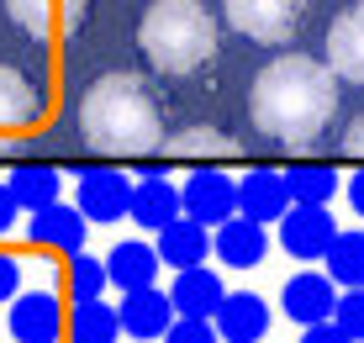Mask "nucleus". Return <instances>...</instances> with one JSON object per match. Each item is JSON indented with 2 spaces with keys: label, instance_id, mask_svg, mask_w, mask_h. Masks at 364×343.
<instances>
[{
  "label": "nucleus",
  "instance_id": "nucleus-6",
  "mask_svg": "<svg viewBox=\"0 0 364 343\" xmlns=\"http://www.w3.org/2000/svg\"><path fill=\"white\" fill-rule=\"evenodd\" d=\"M6 327L16 343H58L69 333V317H64V301L58 290H21L16 301L6 307Z\"/></svg>",
  "mask_w": 364,
  "mask_h": 343
},
{
  "label": "nucleus",
  "instance_id": "nucleus-8",
  "mask_svg": "<svg viewBox=\"0 0 364 343\" xmlns=\"http://www.w3.org/2000/svg\"><path fill=\"white\" fill-rule=\"evenodd\" d=\"M338 296H343L338 280H333V275H322V270H301V275H291V280L280 285V307H285V317L301 322V327L333 322Z\"/></svg>",
  "mask_w": 364,
  "mask_h": 343
},
{
  "label": "nucleus",
  "instance_id": "nucleus-5",
  "mask_svg": "<svg viewBox=\"0 0 364 343\" xmlns=\"http://www.w3.org/2000/svg\"><path fill=\"white\" fill-rule=\"evenodd\" d=\"M222 16L254 43H291L306 16V0H222Z\"/></svg>",
  "mask_w": 364,
  "mask_h": 343
},
{
  "label": "nucleus",
  "instance_id": "nucleus-34",
  "mask_svg": "<svg viewBox=\"0 0 364 343\" xmlns=\"http://www.w3.org/2000/svg\"><path fill=\"white\" fill-rule=\"evenodd\" d=\"M343 190H348V206H354L359 217H364V169H359V174H348V185H343Z\"/></svg>",
  "mask_w": 364,
  "mask_h": 343
},
{
  "label": "nucleus",
  "instance_id": "nucleus-28",
  "mask_svg": "<svg viewBox=\"0 0 364 343\" xmlns=\"http://www.w3.org/2000/svg\"><path fill=\"white\" fill-rule=\"evenodd\" d=\"M333 322L343 327V333L354 338V343H364V285H354V290H343V296H338Z\"/></svg>",
  "mask_w": 364,
  "mask_h": 343
},
{
  "label": "nucleus",
  "instance_id": "nucleus-12",
  "mask_svg": "<svg viewBox=\"0 0 364 343\" xmlns=\"http://www.w3.org/2000/svg\"><path fill=\"white\" fill-rule=\"evenodd\" d=\"M11 21L27 37H58V32H80L90 16V0H6Z\"/></svg>",
  "mask_w": 364,
  "mask_h": 343
},
{
  "label": "nucleus",
  "instance_id": "nucleus-3",
  "mask_svg": "<svg viewBox=\"0 0 364 343\" xmlns=\"http://www.w3.org/2000/svg\"><path fill=\"white\" fill-rule=\"evenodd\" d=\"M137 48L159 74H196L217 58V16L200 0H154L137 21Z\"/></svg>",
  "mask_w": 364,
  "mask_h": 343
},
{
  "label": "nucleus",
  "instance_id": "nucleus-29",
  "mask_svg": "<svg viewBox=\"0 0 364 343\" xmlns=\"http://www.w3.org/2000/svg\"><path fill=\"white\" fill-rule=\"evenodd\" d=\"M164 343H222L211 317H174V327L164 333Z\"/></svg>",
  "mask_w": 364,
  "mask_h": 343
},
{
  "label": "nucleus",
  "instance_id": "nucleus-13",
  "mask_svg": "<svg viewBox=\"0 0 364 343\" xmlns=\"http://www.w3.org/2000/svg\"><path fill=\"white\" fill-rule=\"evenodd\" d=\"M117 312H122V333L137 338V343H154V338H164L169 327H174V301H169V290H159V285H148V290H127V296L117 301Z\"/></svg>",
  "mask_w": 364,
  "mask_h": 343
},
{
  "label": "nucleus",
  "instance_id": "nucleus-25",
  "mask_svg": "<svg viewBox=\"0 0 364 343\" xmlns=\"http://www.w3.org/2000/svg\"><path fill=\"white\" fill-rule=\"evenodd\" d=\"M285 185H291L296 206H333L343 180H338L333 164H296V169H285Z\"/></svg>",
  "mask_w": 364,
  "mask_h": 343
},
{
  "label": "nucleus",
  "instance_id": "nucleus-21",
  "mask_svg": "<svg viewBox=\"0 0 364 343\" xmlns=\"http://www.w3.org/2000/svg\"><path fill=\"white\" fill-rule=\"evenodd\" d=\"M43 117V90L21 69L0 63V127H32Z\"/></svg>",
  "mask_w": 364,
  "mask_h": 343
},
{
  "label": "nucleus",
  "instance_id": "nucleus-17",
  "mask_svg": "<svg viewBox=\"0 0 364 343\" xmlns=\"http://www.w3.org/2000/svg\"><path fill=\"white\" fill-rule=\"evenodd\" d=\"M211 253H217L222 264H232V270H254L269 253V233H264V222H254V217H232V222H222L217 233H211Z\"/></svg>",
  "mask_w": 364,
  "mask_h": 343
},
{
  "label": "nucleus",
  "instance_id": "nucleus-31",
  "mask_svg": "<svg viewBox=\"0 0 364 343\" xmlns=\"http://www.w3.org/2000/svg\"><path fill=\"white\" fill-rule=\"evenodd\" d=\"M16 222H21V201H16V190H11L6 180H0V238H6Z\"/></svg>",
  "mask_w": 364,
  "mask_h": 343
},
{
  "label": "nucleus",
  "instance_id": "nucleus-4",
  "mask_svg": "<svg viewBox=\"0 0 364 343\" xmlns=\"http://www.w3.org/2000/svg\"><path fill=\"white\" fill-rule=\"evenodd\" d=\"M132 196H137V180H132V174H122L117 164L80 169V180H74V206H80L90 222L132 217Z\"/></svg>",
  "mask_w": 364,
  "mask_h": 343
},
{
  "label": "nucleus",
  "instance_id": "nucleus-18",
  "mask_svg": "<svg viewBox=\"0 0 364 343\" xmlns=\"http://www.w3.org/2000/svg\"><path fill=\"white\" fill-rule=\"evenodd\" d=\"M159 248L154 243H143V238H122L117 248L106 253V275H111V285L127 296V290H148L159 280Z\"/></svg>",
  "mask_w": 364,
  "mask_h": 343
},
{
  "label": "nucleus",
  "instance_id": "nucleus-16",
  "mask_svg": "<svg viewBox=\"0 0 364 343\" xmlns=\"http://www.w3.org/2000/svg\"><path fill=\"white\" fill-rule=\"evenodd\" d=\"M328 69L348 85H364V6H348L328 27Z\"/></svg>",
  "mask_w": 364,
  "mask_h": 343
},
{
  "label": "nucleus",
  "instance_id": "nucleus-11",
  "mask_svg": "<svg viewBox=\"0 0 364 343\" xmlns=\"http://www.w3.org/2000/svg\"><path fill=\"white\" fill-rule=\"evenodd\" d=\"M85 233H90V217H85L80 206H69V201H53V206L32 211V222H27V243L53 248V253H64V259L85 248Z\"/></svg>",
  "mask_w": 364,
  "mask_h": 343
},
{
  "label": "nucleus",
  "instance_id": "nucleus-23",
  "mask_svg": "<svg viewBox=\"0 0 364 343\" xmlns=\"http://www.w3.org/2000/svg\"><path fill=\"white\" fill-rule=\"evenodd\" d=\"M117 338H122V312L111 301H74L69 343H117Z\"/></svg>",
  "mask_w": 364,
  "mask_h": 343
},
{
  "label": "nucleus",
  "instance_id": "nucleus-19",
  "mask_svg": "<svg viewBox=\"0 0 364 343\" xmlns=\"http://www.w3.org/2000/svg\"><path fill=\"white\" fill-rule=\"evenodd\" d=\"M169 301H174L180 317H217V307L228 301V285H222V275L206 270V264H196V270H174Z\"/></svg>",
  "mask_w": 364,
  "mask_h": 343
},
{
  "label": "nucleus",
  "instance_id": "nucleus-20",
  "mask_svg": "<svg viewBox=\"0 0 364 343\" xmlns=\"http://www.w3.org/2000/svg\"><path fill=\"white\" fill-rule=\"evenodd\" d=\"M206 253H211V227L196 222V217H180V222H169L164 233H159V259H164L169 270H196Z\"/></svg>",
  "mask_w": 364,
  "mask_h": 343
},
{
  "label": "nucleus",
  "instance_id": "nucleus-33",
  "mask_svg": "<svg viewBox=\"0 0 364 343\" xmlns=\"http://www.w3.org/2000/svg\"><path fill=\"white\" fill-rule=\"evenodd\" d=\"M343 154H348V159H364V111H359L354 122H348V132H343Z\"/></svg>",
  "mask_w": 364,
  "mask_h": 343
},
{
  "label": "nucleus",
  "instance_id": "nucleus-7",
  "mask_svg": "<svg viewBox=\"0 0 364 343\" xmlns=\"http://www.w3.org/2000/svg\"><path fill=\"white\" fill-rule=\"evenodd\" d=\"M180 196H185V217H196L206 227H222V222L237 217V180L211 169V164H200L191 180L180 185Z\"/></svg>",
  "mask_w": 364,
  "mask_h": 343
},
{
  "label": "nucleus",
  "instance_id": "nucleus-9",
  "mask_svg": "<svg viewBox=\"0 0 364 343\" xmlns=\"http://www.w3.org/2000/svg\"><path fill=\"white\" fill-rule=\"evenodd\" d=\"M333 238H338V222L328 206H291L280 217V248L291 259H328Z\"/></svg>",
  "mask_w": 364,
  "mask_h": 343
},
{
  "label": "nucleus",
  "instance_id": "nucleus-24",
  "mask_svg": "<svg viewBox=\"0 0 364 343\" xmlns=\"http://www.w3.org/2000/svg\"><path fill=\"white\" fill-rule=\"evenodd\" d=\"M169 159H196V164H222L237 154V143L228 132H217V127H185V132H174L164 143Z\"/></svg>",
  "mask_w": 364,
  "mask_h": 343
},
{
  "label": "nucleus",
  "instance_id": "nucleus-27",
  "mask_svg": "<svg viewBox=\"0 0 364 343\" xmlns=\"http://www.w3.org/2000/svg\"><path fill=\"white\" fill-rule=\"evenodd\" d=\"M64 285H69V296L74 301H100V290L111 285V275H106V259H95V253H69V264H64Z\"/></svg>",
  "mask_w": 364,
  "mask_h": 343
},
{
  "label": "nucleus",
  "instance_id": "nucleus-26",
  "mask_svg": "<svg viewBox=\"0 0 364 343\" xmlns=\"http://www.w3.org/2000/svg\"><path fill=\"white\" fill-rule=\"evenodd\" d=\"M328 275L343 290L364 285V227H354V233H338L333 248H328Z\"/></svg>",
  "mask_w": 364,
  "mask_h": 343
},
{
  "label": "nucleus",
  "instance_id": "nucleus-10",
  "mask_svg": "<svg viewBox=\"0 0 364 343\" xmlns=\"http://www.w3.org/2000/svg\"><path fill=\"white\" fill-rule=\"evenodd\" d=\"M291 185H285V169H269V164H259V169H248L243 180H237V217H254V222H280L285 211H291Z\"/></svg>",
  "mask_w": 364,
  "mask_h": 343
},
{
  "label": "nucleus",
  "instance_id": "nucleus-15",
  "mask_svg": "<svg viewBox=\"0 0 364 343\" xmlns=\"http://www.w3.org/2000/svg\"><path fill=\"white\" fill-rule=\"evenodd\" d=\"M211 322H217L222 343H259L269 333V301L254 290H228V301L217 307Z\"/></svg>",
  "mask_w": 364,
  "mask_h": 343
},
{
  "label": "nucleus",
  "instance_id": "nucleus-30",
  "mask_svg": "<svg viewBox=\"0 0 364 343\" xmlns=\"http://www.w3.org/2000/svg\"><path fill=\"white\" fill-rule=\"evenodd\" d=\"M16 296H21V259L0 253V307H11Z\"/></svg>",
  "mask_w": 364,
  "mask_h": 343
},
{
  "label": "nucleus",
  "instance_id": "nucleus-2",
  "mask_svg": "<svg viewBox=\"0 0 364 343\" xmlns=\"http://www.w3.org/2000/svg\"><path fill=\"white\" fill-rule=\"evenodd\" d=\"M85 143L106 159H127V154H164L169 132H164V106L148 90L143 74H100L85 85L80 106H74Z\"/></svg>",
  "mask_w": 364,
  "mask_h": 343
},
{
  "label": "nucleus",
  "instance_id": "nucleus-14",
  "mask_svg": "<svg viewBox=\"0 0 364 343\" xmlns=\"http://www.w3.org/2000/svg\"><path fill=\"white\" fill-rule=\"evenodd\" d=\"M185 217V196L169 174H137V196H132V222L148 233H164L169 222Z\"/></svg>",
  "mask_w": 364,
  "mask_h": 343
},
{
  "label": "nucleus",
  "instance_id": "nucleus-22",
  "mask_svg": "<svg viewBox=\"0 0 364 343\" xmlns=\"http://www.w3.org/2000/svg\"><path fill=\"white\" fill-rule=\"evenodd\" d=\"M6 185L16 190L21 211H43V206H53V201H64V174L48 169V164H16V169L6 174Z\"/></svg>",
  "mask_w": 364,
  "mask_h": 343
},
{
  "label": "nucleus",
  "instance_id": "nucleus-32",
  "mask_svg": "<svg viewBox=\"0 0 364 343\" xmlns=\"http://www.w3.org/2000/svg\"><path fill=\"white\" fill-rule=\"evenodd\" d=\"M301 343H354V338H348L338 322H317V327H306V333H301Z\"/></svg>",
  "mask_w": 364,
  "mask_h": 343
},
{
  "label": "nucleus",
  "instance_id": "nucleus-1",
  "mask_svg": "<svg viewBox=\"0 0 364 343\" xmlns=\"http://www.w3.org/2000/svg\"><path fill=\"white\" fill-rule=\"evenodd\" d=\"M338 111V74L311 53H280L254 74L248 117L269 143L311 148Z\"/></svg>",
  "mask_w": 364,
  "mask_h": 343
}]
</instances>
